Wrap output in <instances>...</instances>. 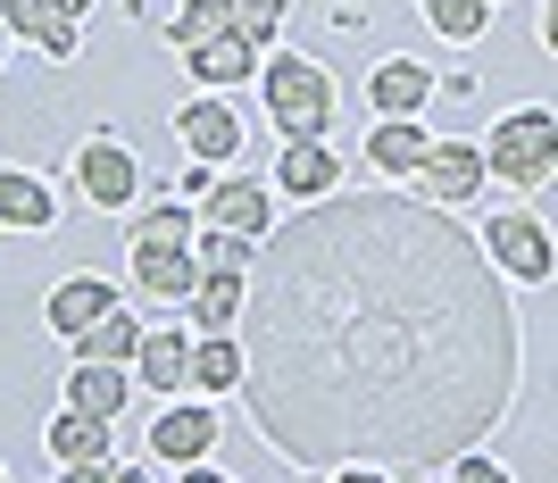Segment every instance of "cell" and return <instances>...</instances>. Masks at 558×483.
Here are the masks:
<instances>
[{"label":"cell","mask_w":558,"mask_h":483,"mask_svg":"<svg viewBox=\"0 0 558 483\" xmlns=\"http://www.w3.org/2000/svg\"><path fill=\"white\" fill-rule=\"evenodd\" d=\"M192 201H159V208H125V242L134 251H167V242H192Z\"/></svg>","instance_id":"24"},{"label":"cell","mask_w":558,"mask_h":483,"mask_svg":"<svg viewBox=\"0 0 558 483\" xmlns=\"http://www.w3.org/2000/svg\"><path fill=\"white\" fill-rule=\"evenodd\" d=\"M134 350H142V317L125 309V300H117L109 317H100L93 334L75 342V359H93V367H134Z\"/></svg>","instance_id":"23"},{"label":"cell","mask_w":558,"mask_h":483,"mask_svg":"<svg viewBox=\"0 0 558 483\" xmlns=\"http://www.w3.org/2000/svg\"><path fill=\"white\" fill-rule=\"evenodd\" d=\"M0 226L9 233H50L59 226V192L34 167H0Z\"/></svg>","instance_id":"15"},{"label":"cell","mask_w":558,"mask_h":483,"mask_svg":"<svg viewBox=\"0 0 558 483\" xmlns=\"http://www.w3.org/2000/svg\"><path fill=\"white\" fill-rule=\"evenodd\" d=\"M283 9H292V0H233V34H251V43L267 50L283 34Z\"/></svg>","instance_id":"28"},{"label":"cell","mask_w":558,"mask_h":483,"mask_svg":"<svg viewBox=\"0 0 558 483\" xmlns=\"http://www.w3.org/2000/svg\"><path fill=\"white\" fill-rule=\"evenodd\" d=\"M434 483H509V467L484 459V450H459L450 467H434Z\"/></svg>","instance_id":"29"},{"label":"cell","mask_w":558,"mask_h":483,"mask_svg":"<svg viewBox=\"0 0 558 483\" xmlns=\"http://www.w3.org/2000/svg\"><path fill=\"white\" fill-rule=\"evenodd\" d=\"M475 251L492 258V276H500V283H525V292H542V283H550V267H558L550 226H542L534 208H500V217H484Z\"/></svg>","instance_id":"4"},{"label":"cell","mask_w":558,"mask_h":483,"mask_svg":"<svg viewBox=\"0 0 558 483\" xmlns=\"http://www.w3.org/2000/svg\"><path fill=\"white\" fill-rule=\"evenodd\" d=\"M0 59H9V34H0Z\"/></svg>","instance_id":"37"},{"label":"cell","mask_w":558,"mask_h":483,"mask_svg":"<svg viewBox=\"0 0 558 483\" xmlns=\"http://www.w3.org/2000/svg\"><path fill=\"white\" fill-rule=\"evenodd\" d=\"M326 475H333V483H392L384 467H326Z\"/></svg>","instance_id":"31"},{"label":"cell","mask_w":558,"mask_h":483,"mask_svg":"<svg viewBox=\"0 0 558 483\" xmlns=\"http://www.w3.org/2000/svg\"><path fill=\"white\" fill-rule=\"evenodd\" d=\"M342 184V159H333V142H283L276 150V184L267 192H283V201H326V192Z\"/></svg>","instance_id":"13"},{"label":"cell","mask_w":558,"mask_h":483,"mask_svg":"<svg viewBox=\"0 0 558 483\" xmlns=\"http://www.w3.org/2000/svg\"><path fill=\"white\" fill-rule=\"evenodd\" d=\"M258 93H267V125H276L283 142H326L333 134L342 84H333L326 59H308V50H267V59H258Z\"/></svg>","instance_id":"2"},{"label":"cell","mask_w":558,"mask_h":483,"mask_svg":"<svg viewBox=\"0 0 558 483\" xmlns=\"http://www.w3.org/2000/svg\"><path fill=\"white\" fill-rule=\"evenodd\" d=\"M425 208H466L484 192V150L475 142H425V167L409 176Z\"/></svg>","instance_id":"8"},{"label":"cell","mask_w":558,"mask_h":483,"mask_svg":"<svg viewBox=\"0 0 558 483\" xmlns=\"http://www.w3.org/2000/svg\"><path fill=\"white\" fill-rule=\"evenodd\" d=\"M425 100H434V75L417 59H375L367 68V109L375 117H417Z\"/></svg>","instance_id":"17"},{"label":"cell","mask_w":558,"mask_h":483,"mask_svg":"<svg viewBox=\"0 0 558 483\" xmlns=\"http://www.w3.org/2000/svg\"><path fill=\"white\" fill-rule=\"evenodd\" d=\"M233 317H242V276H201L184 292V334L201 342V334H233Z\"/></svg>","instance_id":"22"},{"label":"cell","mask_w":558,"mask_h":483,"mask_svg":"<svg viewBox=\"0 0 558 483\" xmlns=\"http://www.w3.org/2000/svg\"><path fill=\"white\" fill-rule=\"evenodd\" d=\"M301 483H333V475H301Z\"/></svg>","instance_id":"36"},{"label":"cell","mask_w":558,"mask_h":483,"mask_svg":"<svg viewBox=\"0 0 558 483\" xmlns=\"http://www.w3.org/2000/svg\"><path fill=\"white\" fill-rule=\"evenodd\" d=\"M109 483H150V467H125V459H117V475Z\"/></svg>","instance_id":"33"},{"label":"cell","mask_w":558,"mask_h":483,"mask_svg":"<svg viewBox=\"0 0 558 483\" xmlns=\"http://www.w3.org/2000/svg\"><path fill=\"white\" fill-rule=\"evenodd\" d=\"M0 9H9V0H0Z\"/></svg>","instance_id":"39"},{"label":"cell","mask_w":558,"mask_h":483,"mask_svg":"<svg viewBox=\"0 0 558 483\" xmlns=\"http://www.w3.org/2000/svg\"><path fill=\"white\" fill-rule=\"evenodd\" d=\"M217 34H233V0H184V9L167 17V43H175V50L217 43Z\"/></svg>","instance_id":"25"},{"label":"cell","mask_w":558,"mask_h":483,"mask_svg":"<svg viewBox=\"0 0 558 483\" xmlns=\"http://www.w3.org/2000/svg\"><path fill=\"white\" fill-rule=\"evenodd\" d=\"M175 483H226V475H217V467L201 459V467H184V475H175Z\"/></svg>","instance_id":"32"},{"label":"cell","mask_w":558,"mask_h":483,"mask_svg":"<svg viewBox=\"0 0 558 483\" xmlns=\"http://www.w3.org/2000/svg\"><path fill=\"white\" fill-rule=\"evenodd\" d=\"M50 9H59V17H75V25H84V9H93V0H50Z\"/></svg>","instance_id":"34"},{"label":"cell","mask_w":558,"mask_h":483,"mask_svg":"<svg viewBox=\"0 0 558 483\" xmlns=\"http://www.w3.org/2000/svg\"><path fill=\"white\" fill-rule=\"evenodd\" d=\"M392 483H434V475H392Z\"/></svg>","instance_id":"35"},{"label":"cell","mask_w":558,"mask_h":483,"mask_svg":"<svg viewBox=\"0 0 558 483\" xmlns=\"http://www.w3.org/2000/svg\"><path fill=\"white\" fill-rule=\"evenodd\" d=\"M117 475V459H100V467H59V483H109Z\"/></svg>","instance_id":"30"},{"label":"cell","mask_w":558,"mask_h":483,"mask_svg":"<svg viewBox=\"0 0 558 483\" xmlns=\"http://www.w3.org/2000/svg\"><path fill=\"white\" fill-rule=\"evenodd\" d=\"M75 201L100 208V217L142 208V159L125 134H84V150H75Z\"/></svg>","instance_id":"5"},{"label":"cell","mask_w":558,"mask_h":483,"mask_svg":"<svg viewBox=\"0 0 558 483\" xmlns=\"http://www.w3.org/2000/svg\"><path fill=\"white\" fill-rule=\"evenodd\" d=\"M192 68V84L201 93H233V84H251L258 75V43L251 34H217V43H192V50H175Z\"/></svg>","instance_id":"14"},{"label":"cell","mask_w":558,"mask_h":483,"mask_svg":"<svg viewBox=\"0 0 558 483\" xmlns=\"http://www.w3.org/2000/svg\"><path fill=\"white\" fill-rule=\"evenodd\" d=\"M125 400H134V375H125V367H93V359H75V375H68V409H75V416L117 425V416H125Z\"/></svg>","instance_id":"18"},{"label":"cell","mask_w":558,"mask_h":483,"mask_svg":"<svg viewBox=\"0 0 558 483\" xmlns=\"http://www.w3.org/2000/svg\"><path fill=\"white\" fill-rule=\"evenodd\" d=\"M0 34H9V43H34V50L50 59V68H68L75 50H84L75 17H59L50 0H9V9H0Z\"/></svg>","instance_id":"11"},{"label":"cell","mask_w":558,"mask_h":483,"mask_svg":"<svg viewBox=\"0 0 558 483\" xmlns=\"http://www.w3.org/2000/svg\"><path fill=\"white\" fill-rule=\"evenodd\" d=\"M184 367H192V334H184V325H142V350H134V367H125V375H134L142 391H167V400H175V391L192 384Z\"/></svg>","instance_id":"12"},{"label":"cell","mask_w":558,"mask_h":483,"mask_svg":"<svg viewBox=\"0 0 558 483\" xmlns=\"http://www.w3.org/2000/svg\"><path fill=\"white\" fill-rule=\"evenodd\" d=\"M425 9V25H434V34H442V43H484V25H492V9L484 0H417Z\"/></svg>","instance_id":"26"},{"label":"cell","mask_w":558,"mask_h":483,"mask_svg":"<svg viewBox=\"0 0 558 483\" xmlns=\"http://www.w3.org/2000/svg\"><path fill=\"white\" fill-rule=\"evenodd\" d=\"M484 184H525V192H542L558 176V117L542 109V100H525V109H509L500 125H492L484 142Z\"/></svg>","instance_id":"3"},{"label":"cell","mask_w":558,"mask_h":483,"mask_svg":"<svg viewBox=\"0 0 558 483\" xmlns=\"http://www.w3.org/2000/svg\"><path fill=\"white\" fill-rule=\"evenodd\" d=\"M192 283H201V258H192V242H167V251H134V292L175 300V309H184Z\"/></svg>","instance_id":"20"},{"label":"cell","mask_w":558,"mask_h":483,"mask_svg":"<svg viewBox=\"0 0 558 483\" xmlns=\"http://www.w3.org/2000/svg\"><path fill=\"white\" fill-rule=\"evenodd\" d=\"M0 483H9V467H0Z\"/></svg>","instance_id":"38"},{"label":"cell","mask_w":558,"mask_h":483,"mask_svg":"<svg viewBox=\"0 0 558 483\" xmlns=\"http://www.w3.org/2000/svg\"><path fill=\"white\" fill-rule=\"evenodd\" d=\"M242 409L301 475H434L500 434L525 375L517 300L417 192H326L276 217L242 276Z\"/></svg>","instance_id":"1"},{"label":"cell","mask_w":558,"mask_h":483,"mask_svg":"<svg viewBox=\"0 0 558 483\" xmlns=\"http://www.w3.org/2000/svg\"><path fill=\"white\" fill-rule=\"evenodd\" d=\"M217 450V400H167L150 416V459L159 467H201Z\"/></svg>","instance_id":"9"},{"label":"cell","mask_w":558,"mask_h":483,"mask_svg":"<svg viewBox=\"0 0 558 483\" xmlns=\"http://www.w3.org/2000/svg\"><path fill=\"white\" fill-rule=\"evenodd\" d=\"M117 300H125V292H117L109 276H68V283H50L43 317H50V334H59V342L75 350V342H84V334H93V325L117 309Z\"/></svg>","instance_id":"10"},{"label":"cell","mask_w":558,"mask_h":483,"mask_svg":"<svg viewBox=\"0 0 558 483\" xmlns=\"http://www.w3.org/2000/svg\"><path fill=\"white\" fill-rule=\"evenodd\" d=\"M167 125H175V150H184L192 167H233V159H242V109H226L217 93L184 100Z\"/></svg>","instance_id":"7"},{"label":"cell","mask_w":558,"mask_h":483,"mask_svg":"<svg viewBox=\"0 0 558 483\" xmlns=\"http://www.w3.org/2000/svg\"><path fill=\"white\" fill-rule=\"evenodd\" d=\"M109 434H117V425H100V416L59 409V416L43 425V450H50L59 467H100V459H117V450H109Z\"/></svg>","instance_id":"19"},{"label":"cell","mask_w":558,"mask_h":483,"mask_svg":"<svg viewBox=\"0 0 558 483\" xmlns=\"http://www.w3.org/2000/svg\"><path fill=\"white\" fill-rule=\"evenodd\" d=\"M192 258H201V276H251V258H258V242H242V233H192Z\"/></svg>","instance_id":"27"},{"label":"cell","mask_w":558,"mask_h":483,"mask_svg":"<svg viewBox=\"0 0 558 483\" xmlns=\"http://www.w3.org/2000/svg\"><path fill=\"white\" fill-rule=\"evenodd\" d=\"M201 226L209 233H242V242H267V233H276V192L258 184V176H209Z\"/></svg>","instance_id":"6"},{"label":"cell","mask_w":558,"mask_h":483,"mask_svg":"<svg viewBox=\"0 0 558 483\" xmlns=\"http://www.w3.org/2000/svg\"><path fill=\"white\" fill-rule=\"evenodd\" d=\"M184 375H192V400H226V391H242V342H233V334H201Z\"/></svg>","instance_id":"21"},{"label":"cell","mask_w":558,"mask_h":483,"mask_svg":"<svg viewBox=\"0 0 558 483\" xmlns=\"http://www.w3.org/2000/svg\"><path fill=\"white\" fill-rule=\"evenodd\" d=\"M425 142H434V134H425L417 117H375V125H367V167H375V176H392V184H409V176L425 167Z\"/></svg>","instance_id":"16"},{"label":"cell","mask_w":558,"mask_h":483,"mask_svg":"<svg viewBox=\"0 0 558 483\" xmlns=\"http://www.w3.org/2000/svg\"><path fill=\"white\" fill-rule=\"evenodd\" d=\"M484 9H492V0H484Z\"/></svg>","instance_id":"40"}]
</instances>
